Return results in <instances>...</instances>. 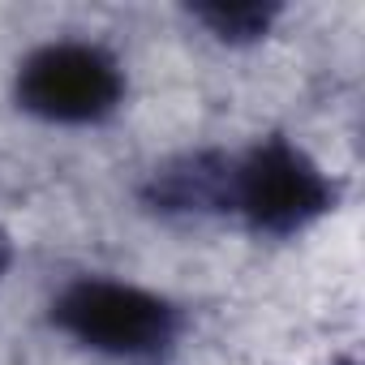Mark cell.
Returning <instances> with one entry per match:
<instances>
[{
    "label": "cell",
    "instance_id": "obj_3",
    "mask_svg": "<svg viewBox=\"0 0 365 365\" xmlns=\"http://www.w3.org/2000/svg\"><path fill=\"white\" fill-rule=\"evenodd\" d=\"M237 202L258 228L292 232L327 207V180L301 150L271 142V146L254 150V159L241 168Z\"/></svg>",
    "mask_w": 365,
    "mask_h": 365
},
{
    "label": "cell",
    "instance_id": "obj_2",
    "mask_svg": "<svg viewBox=\"0 0 365 365\" xmlns=\"http://www.w3.org/2000/svg\"><path fill=\"white\" fill-rule=\"evenodd\" d=\"M18 95L31 112L48 120H95L120 99V73L103 52L61 43L26 61Z\"/></svg>",
    "mask_w": 365,
    "mask_h": 365
},
{
    "label": "cell",
    "instance_id": "obj_5",
    "mask_svg": "<svg viewBox=\"0 0 365 365\" xmlns=\"http://www.w3.org/2000/svg\"><path fill=\"white\" fill-rule=\"evenodd\" d=\"M5 262H9V245H5V237H0V271H5Z\"/></svg>",
    "mask_w": 365,
    "mask_h": 365
},
{
    "label": "cell",
    "instance_id": "obj_4",
    "mask_svg": "<svg viewBox=\"0 0 365 365\" xmlns=\"http://www.w3.org/2000/svg\"><path fill=\"white\" fill-rule=\"evenodd\" d=\"M198 18L224 39H254L258 31H267L271 9H262V5H207V9H198Z\"/></svg>",
    "mask_w": 365,
    "mask_h": 365
},
{
    "label": "cell",
    "instance_id": "obj_1",
    "mask_svg": "<svg viewBox=\"0 0 365 365\" xmlns=\"http://www.w3.org/2000/svg\"><path fill=\"white\" fill-rule=\"evenodd\" d=\"M61 327L112 356H150L172 335V309L125 284H78L56 309Z\"/></svg>",
    "mask_w": 365,
    "mask_h": 365
}]
</instances>
